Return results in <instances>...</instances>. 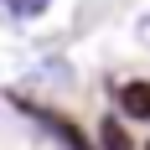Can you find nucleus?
<instances>
[{
    "instance_id": "f257e3e1",
    "label": "nucleus",
    "mask_w": 150,
    "mask_h": 150,
    "mask_svg": "<svg viewBox=\"0 0 150 150\" xmlns=\"http://www.w3.org/2000/svg\"><path fill=\"white\" fill-rule=\"evenodd\" d=\"M119 104H124L129 119H150V83H145V78L124 83V88H119Z\"/></svg>"
},
{
    "instance_id": "f03ea898",
    "label": "nucleus",
    "mask_w": 150,
    "mask_h": 150,
    "mask_svg": "<svg viewBox=\"0 0 150 150\" xmlns=\"http://www.w3.org/2000/svg\"><path fill=\"white\" fill-rule=\"evenodd\" d=\"M31 114H36V119H42V124H47V129H52V135H57V140H62L67 150H93V145H88L83 135H78V129H73L67 119H57V114H47V109H31Z\"/></svg>"
},
{
    "instance_id": "7ed1b4c3",
    "label": "nucleus",
    "mask_w": 150,
    "mask_h": 150,
    "mask_svg": "<svg viewBox=\"0 0 150 150\" xmlns=\"http://www.w3.org/2000/svg\"><path fill=\"white\" fill-rule=\"evenodd\" d=\"M52 0H0V16H11V21H31V16H47Z\"/></svg>"
},
{
    "instance_id": "20e7f679",
    "label": "nucleus",
    "mask_w": 150,
    "mask_h": 150,
    "mask_svg": "<svg viewBox=\"0 0 150 150\" xmlns=\"http://www.w3.org/2000/svg\"><path fill=\"white\" fill-rule=\"evenodd\" d=\"M104 150H129V145H124V129H119V119H104Z\"/></svg>"
},
{
    "instance_id": "39448f33",
    "label": "nucleus",
    "mask_w": 150,
    "mask_h": 150,
    "mask_svg": "<svg viewBox=\"0 0 150 150\" xmlns=\"http://www.w3.org/2000/svg\"><path fill=\"white\" fill-rule=\"evenodd\" d=\"M135 36H140V47H150V16H140V21H135Z\"/></svg>"
}]
</instances>
